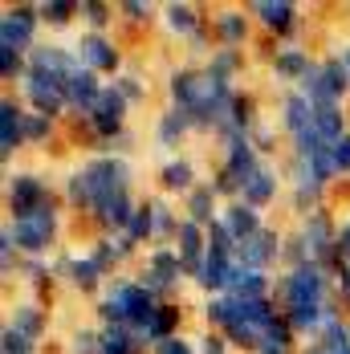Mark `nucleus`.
<instances>
[{
  "instance_id": "412c9836",
  "label": "nucleus",
  "mask_w": 350,
  "mask_h": 354,
  "mask_svg": "<svg viewBox=\"0 0 350 354\" xmlns=\"http://www.w3.org/2000/svg\"><path fill=\"white\" fill-rule=\"evenodd\" d=\"M273 277L269 273H257V269H245L237 265L232 269V281H228V297H241V301H252V297H273Z\"/></svg>"
},
{
  "instance_id": "5fc2aeb1",
  "label": "nucleus",
  "mask_w": 350,
  "mask_h": 354,
  "mask_svg": "<svg viewBox=\"0 0 350 354\" xmlns=\"http://www.w3.org/2000/svg\"><path fill=\"white\" fill-rule=\"evenodd\" d=\"M151 354H196V342H187V338H167V342H159Z\"/></svg>"
},
{
  "instance_id": "864d4df0",
  "label": "nucleus",
  "mask_w": 350,
  "mask_h": 354,
  "mask_svg": "<svg viewBox=\"0 0 350 354\" xmlns=\"http://www.w3.org/2000/svg\"><path fill=\"white\" fill-rule=\"evenodd\" d=\"M0 269H4V273H12V269H17V245H12V236H8V232H0Z\"/></svg>"
},
{
  "instance_id": "20e7f679",
  "label": "nucleus",
  "mask_w": 350,
  "mask_h": 354,
  "mask_svg": "<svg viewBox=\"0 0 350 354\" xmlns=\"http://www.w3.org/2000/svg\"><path fill=\"white\" fill-rule=\"evenodd\" d=\"M302 241L310 248V261L322 265L330 277L338 273V265H342V252H338V224H334V216L326 212V208H317V212L302 216Z\"/></svg>"
},
{
  "instance_id": "2f4dec72",
  "label": "nucleus",
  "mask_w": 350,
  "mask_h": 354,
  "mask_svg": "<svg viewBox=\"0 0 350 354\" xmlns=\"http://www.w3.org/2000/svg\"><path fill=\"white\" fill-rule=\"evenodd\" d=\"M37 12H41V25H49V29H66L73 17L82 12V4H73V0H45V4H37Z\"/></svg>"
},
{
  "instance_id": "a878e982",
  "label": "nucleus",
  "mask_w": 350,
  "mask_h": 354,
  "mask_svg": "<svg viewBox=\"0 0 350 354\" xmlns=\"http://www.w3.org/2000/svg\"><path fill=\"white\" fill-rule=\"evenodd\" d=\"M159 187L167 192V196H187V192H196L200 183H196V163L192 159H167L163 167H159Z\"/></svg>"
},
{
  "instance_id": "3c124183",
  "label": "nucleus",
  "mask_w": 350,
  "mask_h": 354,
  "mask_svg": "<svg viewBox=\"0 0 350 354\" xmlns=\"http://www.w3.org/2000/svg\"><path fill=\"white\" fill-rule=\"evenodd\" d=\"M248 139H252V147H257V151H269V147L277 142V131H273V127H265V122H257V127L248 131Z\"/></svg>"
},
{
  "instance_id": "a18cd8bd",
  "label": "nucleus",
  "mask_w": 350,
  "mask_h": 354,
  "mask_svg": "<svg viewBox=\"0 0 350 354\" xmlns=\"http://www.w3.org/2000/svg\"><path fill=\"white\" fill-rule=\"evenodd\" d=\"M114 90H118L131 106L147 98V86H142V77H135V73H118V77H114Z\"/></svg>"
},
{
  "instance_id": "9b49d317",
  "label": "nucleus",
  "mask_w": 350,
  "mask_h": 354,
  "mask_svg": "<svg viewBox=\"0 0 350 354\" xmlns=\"http://www.w3.org/2000/svg\"><path fill=\"white\" fill-rule=\"evenodd\" d=\"M53 277H66V281H70L77 293H106V289H102L106 273L94 265V257H90V252H86V257H73V252L57 257V265H53Z\"/></svg>"
},
{
  "instance_id": "2eb2a0df",
  "label": "nucleus",
  "mask_w": 350,
  "mask_h": 354,
  "mask_svg": "<svg viewBox=\"0 0 350 354\" xmlns=\"http://www.w3.org/2000/svg\"><path fill=\"white\" fill-rule=\"evenodd\" d=\"M102 90H106V86L98 82V73L82 66V70H73L70 77H66V106H70L73 114H82V118H86V114L94 110V102H98V94H102Z\"/></svg>"
},
{
  "instance_id": "680f3d73",
  "label": "nucleus",
  "mask_w": 350,
  "mask_h": 354,
  "mask_svg": "<svg viewBox=\"0 0 350 354\" xmlns=\"http://www.w3.org/2000/svg\"><path fill=\"white\" fill-rule=\"evenodd\" d=\"M338 57H342V62H347V70H350V45H347V49H342V53H338Z\"/></svg>"
},
{
  "instance_id": "8fccbe9b",
  "label": "nucleus",
  "mask_w": 350,
  "mask_h": 354,
  "mask_svg": "<svg viewBox=\"0 0 350 354\" xmlns=\"http://www.w3.org/2000/svg\"><path fill=\"white\" fill-rule=\"evenodd\" d=\"M21 273H25L33 285H49V277H53V265H45L41 257H33V261H25V265H21Z\"/></svg>"
},
{
  "instance_id": "603ef678",
  "label": "nucleus",
  "mask_w": 350,
  "mask_h": 354,
  "mask_svg": "<svg viewBox=\"0 0 350 354\" xmlns=\"http://www.w3.org/2000/svg\"><path fill=\"white\" fill-rule=\"evenodd\" d=\"M334 293H338L342 306H350V261H342L338 273H334Z\"/></svg>"
},
{
  "instance_id": "e433bc0d",
  "label": "nucleus",
  "mask_w": 350,
  "mask_h": 354,
  "mask_svg": "<svg viewBox=\"0 0 350 354\" xmlns=\"http://www.w3.org/2000/svg\"><path fill=\"white\" fill-rule=\"evenodd\" d=\"M127 236L135 241V245H147V241H155V220H151V204L142 200L135 216H131V224H127Z\"/></svg>"
},
{
  "instance_id": "13d9d810",
  "label": "nucleus",
  "mask_w": 350,
  "mask_h": 354,
  "mask_svg": "<svg viewBox=\"0 0 350 354\" xmlns=\"http://www.w3.org/2000/svg\"><path fill=\"white\" fill-rule=\"evenodd\" d=\"M187 45H192V53H208V45H212L208 29H200L196 37H187Z\"/></svg>"
},
{
  "instance_id": "c03bdc74",
  "label": "nucleus",
  "mask_w": 350,
  "mask_h": 354,
  "mask_svg": "<svg viewBox=\"0 0 350 354\" xmlns=\"http://www.w3.org/2000/svg\"><path fill=\"white\" fill-rule=\"evenodd\" d=\"M208 252H216V257H237V241L228 236V228L220 220L208 228Z\"/></svg>"
},
{
  "instance_id": "f257e3e1",
  "label": "nucleus",
  "mask_w": 350,
  "mask_h": 354,
  "mask_svg": "<svg viewBox=\"0 0 350 354\" xmlns=\"http://www.w3.org/2000/svg\"><path fill=\"white\" fill-rule=\"evenodd\" d=\"M155 310H159V297L147 293L135 277H114V281L106 285L102 301H98L102 326H122V330H131L139 342H142V330L155 318ZM142 346H147V342H142Z\"/></svg>"
},
{
  "instance_id": "cd10ccee",
  "label": "nucleus",
  "mask_w": 350,
  "mask_h": 354,
  "mask_svg": "<svg viewBox=\"0 0 350 354\" xmlns=\"http://www.w3.org/2000/svg\"><path fill=\"white\" fill-rule=\"evenodd\" d=\"M310 66H314V57L306 49H297V45H285L277 57H273V73H277L281 82H302Z\"/></svg>"
},
{
  "instance_id": "f704fd0d",
  "label": "nucleus",
  "mask_w": 350,
  "mask_h": 354,
  "mask_svg": "<svg viewBox=\"0 0 350 354\" xmlns=\"http://www.w3.org/2000/svg\"><path fill=\"white\" fill-rule=\"evenodd\" d=\"M66 204H70L73 212H94V196H90V183H86V176L82 171H73L70 179H66Z\"/></svg>"
},
{
  "instance_id": "5701e85b",
  "label": "nucleus",
  "mask_w": 350,
  "mask_h": 354,
  "mask_svg": "<svg viewBox=\"0 0 350 354\" xmlns=\"http://www.w3.org/2000/svg\"><path fill=\"white\" fill-rule=\"evenodd\" d=\"M212 33H216V41L224 49H241L248 41V17L241 8H224V12L212 17Z\"/></svg>"
},
{
  "instance_id": "e2e57ef3",
  "label": "nucleus",
  "mask_w": 350,
  "mask_h": 354,
  "mask_svg": "<svg viewBox=\"0 0 350 354\" xmlns=\"http://www.w3.org/2000/svg\"><path fill=\"white\" fill-rule=\"evenodd\" d=\"M326 351H330V346H326ZM330 354H350V346H342V351H330Z\"/></svg>"
},
{
  "instance_id": "49530a36",
  "label": "nucleus",
  "mask_w": 350,
  "mask_h": 354,
  "mask_svg": "<svg viewBox=\"0 0 350 354\" xmlns=\"http://www.w3.org/2000/svg\"><path fill=\"white\" fill-rule=\"evenodd\" d=\"M118 17L127 25H147L151 21V0H122L118 4Z\"/></svg>"
},
{
  "instance_id": "aec40b11",
  "label": "nucleus",
  "mask_w": 350,
  "mask_h": 354,
  "mask_svg": "<svg viewBox=\"0 0 350 354\" xmlns=\"http://www.w3.org/2000/svg\"><path fill=\"white\" fill-rule=\"evenodd\" d=\"M220 224L228 228V236H232L237 245H245L248 236H257V232L265 228L261 212H257V208H248V204H241V200H237V204H228V208L220 212Z\"/></svg>"
},
{
  "instance_id": "f8f14e48",
  "label": "nucleus",
  "mask_w": 350,
  "mask_h": 354,
  "mask_svg": "<svg viewBox=\"0 0 350 354\" xmlns=\"http://www.w3.org/2000/svg\"><path fill=\"white\" fill-rule=\"evenodd\" d=\"M248 17L261 21V29L273 37H293L297 33V4L293 0H252Z\"/></svg>"
},
{
  "instance_id": "39448f33",
  "label": "nucleus",
  "mask_w": 350,
  "mask_h": 354,
  "mask_svg": "<svg viewBox=\"0 0 350 354\" xmlns=\"http://www.w3.org/2000/svg\"><path fill=\"white\" fill-rule=\"evenodd\" d=\"M77 171H82L86 183H90L94 208H98L102 200H110V196L131 192V163H127L122 155H94V159H86Z\"/></svg>"
},
{
  "instance_id": "bf43d9fd",
  "label": "nucleus",
  "mask_w": 350,
  "mask_h": 354,
  "mask_svg": "<svg viewBox=\"0 0 350 354\" xmlns=\"http://www.w3.org/2000/svg\"><path fill=\"white\" fill-rule=\"evenodd\" d=\"M257 354H293V346H285V342H269V338H265Z\"/></svg>"
},
{
  "instance_id": "393cba45",
  "label": "nucleus",
  "mask_w": 350,
  "mask_h": 354,
  "mask_svg": "<svg viewBox=\"0 0 350 354\" xmlns=\"http://www.w3.org/2000/svg\"><path fill=\"white\" fill-rule=\"evenodd\" d=\"M179 322H183L179 306H175V301H159V310H155L151 326L142 330V342H147V346L155 351L159 342H167V338H179Z\"/></svg>"
},
{
  "instance_id": "1a4fd4ad",
  "label": "nucleus",
  "mask_w": 350,
  "mask_h": 354,
  "mask_svg": "<svg viewBox=\"0 0 350 354\" xmlns=\"http://www.w3.org/2000/svg\"><path fill=\"white\" fill-rule=\"evenodd\" d=\"M37 25H41L37 4H12V8H4V17H0V45L21 49V53H33Z\"/></svg>"
},
{
  "instance_id": "f03ea898",
  "label": "nucleus",
  "mask_w": 350,
  "mask_h": 354,
  "mask_svg": "<svg viewBox=\"0 0 350 354\" xmlns=\"http://www.w3.org/2000/svg\"><path fill=\"white\" fill-rule=\"evenodd\" d=\"M334 297V277L322 269V265H302V269H289L277 277V289H273V301H277L281 314L297 310V306H322Z\"/></svg>"
},
{
  "instance_id": "ddd939ff",
  "label": "nucleus",
  "mask_w": 350,
  "mask_h": 354,
  "mask_svg": "<svg viewBox=\"0 0 350 354\" xmlns=\"http://www.w3.org/2000/svg\"><path fill=\"white\" fill-rule=\"evenodd\" d=\"M281 241L273 228H261L257 236H248L245 245H237V265H245V269H257V273H269V265H277L281 261Z\"/></svg>"
},
{
  "instance_id": "4468645a",
  "label": "nucleus",
  "mask_w": 350,
  "mask_h": 354,
  "mask_svg": "<svg viewBox=\"0 0 350 354\" xmlns=\"http://www.w3.org/2000/svg\"><path fill=\"white\" fill-rule=\"evenodd\" d=\"M175 252L187 269V281H196V273L204 269V257H208V228L192 224V220H179V232H175Z\"/></svg>"
},
{
  "instance_id": "f3484780",
  "label": "nucleus",
  "mask_w": 350,
  "mask_h": 354,
  "mask_svg": "<svg viewBox=\"0 0 350 354\" xmlns=\"http://www.w3.org/2000/svg\"><path fill=\"white\" fill-rule=\"evenodd\" d=\"M167 94H172L175 110H196L200 106V94H204V70L196 66H183L167 77Z\"/></svg>"
},
{
  "instance_id": "79ce46f5",
  "label": "nucleus",
  "mask_w": 350,
  "mask_h": 354,
  "mask_svg": "<svg viewBox=\"0 0 350 354\" xmlns=\"http://www.w3.org/2000/svg\"><path fill=\"white\" fill-rule=\"evenodd\" d=\"M53 131H57V122L53 118H45V114H25V142H49L53 139Z\"/></svg>"
},
{
  "instance_id": "58836bf2",
  "label": "nucleus",
  "mask_w": 350,
  "mask_h": 354,
  "mask_svg": "<svg viewBox=\"0 0 350 354\" xmlns=\"http://www.w3.org/2000/svg\"><path fill=\"white\" fill-rule=\"evenodd\" d=\"M90 257H94V265L102 269L106 277L122 265V257H118V248H114V236H98V241L90 245Z\"/></svg>"
},
{
  "instance_id": "09e8293b",
  "label": "nucleus",
  "mask_w": 350,
  "mask_h": 354,
  "mask_svg": "<svg viewBox=\"0 0 350 354\" xmlns=\"http://www.w3.org/2000/svg\"><path fill=\"white\" fill-rule=\"evenodd\" d=\"M232 351V342L224 338V334H216V330H208L200 342H196V354H228Z\"/></svg>"
},
{
  "instance_id": "473e14b6",
  "label": "nucleus",
  "mask_w": 350,
  "mask_h": 354,
  "mask_svg": "<svg viewBox=\"0 0 350 354\" xmlns=\"http://www.w3.org/2000/svg\"><path fill=\"white\" fill-rule=\"evenodd\" d=\"M257 122H261V118H257V98L237 90V102H232V114H228V122H224V127H232V131H245V135H248Z\"/></svg>"
},
{
  "instance_id": "c85d7f7f",
  "label": "nucleus",
  "mask_w": 350,
  "mask_h": 354,
  "mask_svg": "<svg viewBox=\"0 0 350 354\" xmlns=\"http://www.w3.org/2000/svg\"><path fill=\"white\" fill-rule=\"evenodd\" d=\"M8 326H17L21 334H29L33 342H41V334L49 330V318H45V310L33 306V301H21V306H12V322Z\"/></svg>"
},
{
  "instance_id": "4c0bfd02",
  "label": "nucleus",
  "mask_w": 350,
  "mask_h": 354,
  "mask_svg": "<svg viewBox=\"0 0 350 354\" xmlns=\"http://www.w3.org/2000/svg\"><path fill=\"white\" fill-rule=\"evenodd\" d=\"M82 21L90 25V33H106L110 21H114V8L102 0H82Z\"/></svg>"
},
{
  "instance_id": "052dcab7",
  "label": "nucleus",
  "mask_w": 350,
  "mask_h": 354,
  "mask_svg": "<svg viewBox=\"0 0 350 354\" xmlns=\"http://www.w3.org/2000/svg\"><path fill=\"white\" fill-rule=\"evenodd\" d=\"M302 354H330V351H326V342H322V338H317L314 346H306V351H302Z\"/></svg>"
},
{
  "instance_id": "6ab92c4d",
  "label": "nucleus",
  "mask_w": 350,
  "mask_h": 354,
  "mask_svg": "<svg viewBox=\"0 0 350 354\" xmlns=\"http://www.w3.org/2000/svg\"><path fill=\"white\" fill-rule=\"evenodd\" d=\"M314 127V106H310V98L302 94V90H289L285 98H281V131L289 135V139H297V135H306Z\"/></svg>"
},
{
  "instance_id": "37998d69",
  "label": "nucleus",
  "mask_w": 350,
  "mask_h": 354,
  "mask_svg": "<svg viewBox=\"0 0 350 354\" xmlns=\"http://www.w3.org/2000/svg\"><path fill=\"white\" fill-rule=\"evenodd\" d=\"M70 354H102V330H77L70 338Z\"/></svg>"
},
{
  "instance_id": "423d86ee",
  "label": "nucleus",
  "mask_w": 350,
  "mask_h": 354,
  "mask_svg": "<svg viewBox=\"0 0 350 354\" xmlns=\"http://www.w3.org/2000/svg\"><path fill=\"white\" fill-rule=\"evenodd\" d=\"M135 281H139L147 293H155L159 301H167L175 289L187 281V269H183V261H179L175 248H151V252H147V265H142V273Z\"/></svg>"
},
{
  "instance_id": "c756f323",
  "label": "nucleus",
  "mask_w": 350,
  "mask_h": 354,
  "mask_svg": "<svg viewBox=\"0 0 350 354\" xmlns=\"http://www.w3.org/2000/svg\"><path fill=\"white\" fill-rule=\"evenodd\" d=\"M314 131L330 142V147H334L342 135H350V131H347V110H342V106H322V110H314Z\"/></svg>"
},
{
  "instance_id": "7ed1b4c3",
  "label": "nucleus",
  "mask_w": 350,
  "mask_h": 354,
  "mask_svg": "<svg viewBox=\"0 0 350 354\" xmlns=\"http://www.w3.org/2000/svg\"><path fill=\"white\" fill-rule=\"evenodd\" d=\"M4 232L12 236L17 252H25L29 261H33V257H45V252L53 248V241H57V232H62L57 200H45V204H41L37 212H29L25 220H8Z\"/></svg>"
},
{
  "instance_id": "7c9ffc66",
  "label": "nucleus",
  "mask_w": 350,
  "mask_h": 354,
  "mask_svg": "<svg viewBox=\"0 0 350 354\" xmlns=\"http://www.w3.org/2000/svg\"><path fill=\"white\" fill-rule=\"evenodd\" d=\"M204 70H208L212 77H220V82H232L237 73L245 70V53H241V49H224V45H220V49H212V57H208V66H204Z\"/></svg>"
},
{
  "instance_id": "c9c22d12",
  "label": "nucleus",
  "mask_w": 350,
  "mask_h": 354,
  "mask_svg": "<svg viewBox=\"0 0 350 354\" xmlns=\"http://www.w3.org/2000/svg\"><path fill=\"white\" fill-rule=\"evenodd\" d=\"M25 73H29V53L0 45V77L4 82H25Z\"/></svg>"
},
{
  "instance_id": "a211bd4d",
  "label": "nucleus",
  "mask_w": 350,
  "mask_h": 354,
  "mask_svg": "<svg viewBox=\"0 0 350 354\" xmlns=\"http://www.w3.org/2000/svg\"><path fill=\"white\" fill-rule=\"evenodd\" d=\"M281 183H277V171L269 167V163H261L252 176L245 179V187H241V204H248V208H257V212H265L273 200H277Z\"/></svg>"
},
{
  "instance_id": "0eeeda50",
  "label": "nucleus",
  "mask_w": 350,
  "mask_h": 354,
  "mask_svg": "<svg viewBox=\"0 0 350 354\" xmlns=\"http://www.w3.org/2000/svg\"><path fill=\"white\" fill-rule=\"evenodd\" d=\"M127 110H131V102H127L114 86H106L102 94H98V102H94V110H90L82 122L94 131V139L118 142L122 135H127Z\"/></svg>"
},
{
  "instance_id": "6e6552de",
  "label": "nucleus",
  "mask_w": 350,
  "mask_h": 354,
  "mask_svg": "<svg viewBox=\"0 0 350 354\" xmlns=\"http://www.w3.org/2000/svg\"><path fill=\"white\" fill-rule=\"evenodd\" d=\"M45 200H53V196H49L45 179L33 176V171H12V176L4 179V204H8V220H25V216L37 212Z\"/></svg>"
},
{
  "instance_id": "b1692460",
  "label": "nucleus",
  "mask_w": 350,
  "mask_h": 354,
  "mask_svg": "<svg viewBox=\"0 0 350 354\" xmlns=\"http://www.w3.org/2000/svg\"><path fill=\"white\" fill-rule=\"evenodd\" d=\"M196 131V118H192V110H163L159 114V122H155V139L159 147H179V142L187 139Z\"/></svg>"
},
{
  "instance_id": "a19ab883",
  "label": "nucleus",
  "mask_w": 350,
  "mask_h": 354,
  "mask_svg": "<svg viewBox=\"0 0 350 354\" xmlns=\"http://www.w3.org/2000/svg\"><path fill=\"white\" fill-rule=\"evenodd\" d=\"M0 354H37V342L29 334H21L17 326H4V334H0Z\"/></svg>"
},
{
  "instance_id": "4be33fe9",
  "label": "nucleus",
  "mask_w": 350,
  "mask_h": 354,
  "mask_svg": "<svg viewBox=\"0 0 350 354\" xmlns=\"http://www.w3.org/2000/svg\"><path fill=\"white\" fill-rule=\"evenodd\" d=\"M216 200H220V196L212 192V183H200L196 192L183 196V220H192V224H200V228H212V224L220 220Z\"/></svg>"
},
{
  "instance_id": "bb28decb",
  "label": "nucleus",
  "mask_w": 350,
  "mask_h": 354,
  "mask_svg": "<svg viewBox=\"0 0 350 354\" xmlns=\"http://www.w3.org/2000/svg\"><path fill=\"white\" fill-rule=\"evenodd\" d=\"M163 25H167L172 33H179V37H196L200 29H204L200 8H196V4H187V0H183V4L175 0V4H167V8H163Z\"/></svg>"
},
{
  "instance_id": "ea45409f",
  "label": "nucleus",
  "mask_w": 350,
  "mask_h": 354,
  "mask_svg": "<svg viewBox=\"0 0 350 354\" xmlns=\"http://www.w3.org/2000/svg\"><path fill=\"white\" fill-rule=\"evenodd\" d=\"M281 261H285V273L310 265V248H306V241H302V232H293V236L281 241Z\"/></svg>"
},
{
  "instance_id": "72a5a7b5",
  "label": "nucleus",
  "mask_w": 350,
  "mask_h": 354,
  "mask_svg": "<svg viewBox=\"0 0 350 354\" xmlns=\"http://www.w3.org/2000/svg\"><path fill=\"white\" fill-rule=\"evenodd\" d=\"M151 204V220H155V241H175L179 232V216L172 212L167 200H147Z\"/></svg>"
},
{
  "instance_id": "de8ad7c7",
  "label": "nucleus",
  "mask_w": 350,
  "mask_h": 354,
  "mask_svg": "<svg viewBox=\"0 0 350 354\" xmlns=\"http://www.w3.org/2000/svg\"><path fill=\"white\" fill-rule=\"evenodd\" d=\"M322 342L330 346V351H342V346H350V326L342 318L338 322H330L326 330H322Z\"/></svg>"
},
{
  "instance_id": "6e6d98bb",
  "label": "nucleus",
  "mask_w": 350,
  "mask_h": 354,
  "mask_svg": "<svg viewBox=\"0 0 350 354\" xmlns=\"http://www.w3.org/2000/svg\"><path fill=\"white\" fill-rule=\"evenodd\" d=\"M334 163H338V176H350V135L334 142Z\"/></svg>"
},
{
  "instance_id": "4d7b16f0",
  "label": "nucleus",
  "mask_w": 350,
  "mask_h": 354,
  "mask_svg": "<svg viewBox=\"0 0 350 354\" xmlns=\"http://www.w3.org/2000/svg\"><path fill=\"white\" fill-rule=\"evenodd\" d=\"M338 252H342V261H350V216L338 224Z\"/></svg>"
},
{
  "instance_id": "dca6fc26",
  "label": "nucleus",
  "mask_w": 350,
  "mask_h": 354,
  "mask_svg": "<svg viewBox=\"0 0 350 354\" xmlns=\"http://www.w3.org/2000/svg\"><path fill=\"white\" fill-rule=\"evenodd\" d=\"M25 114L17 98H0V159L8 163L17 147H25Z\"/></svg>"
},
{
  "instance_id": "9d476101",
  "label": "nucleus",
  "mask_w": 350,
  "mask_h": 354,
  "mask_svg": "<svg viewBox=\"0 0 350 354\" xmlns=\"http://www.w3.org/2000/svg\"><path fill=\"white\" fill-rule=\"evenodd\" d=\"M73 53L82 57L86 70H94L98 77H102V73H114V77H118V70H122V49H118L106 33H90V29H86V33L77 37V49H73Z\"/></svg>"
}]
</instances>
